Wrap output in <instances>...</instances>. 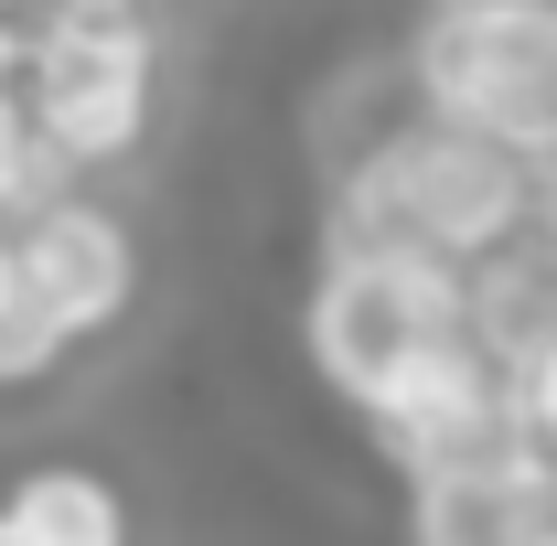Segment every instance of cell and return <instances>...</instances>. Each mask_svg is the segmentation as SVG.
<instances>
[{
    "label": "cell",
    "mask_w": 557,
    "mask_h": 546,
    "mask_svg": "<svg viewBox=\"0 0 557 546\" xmlns=\"http://www.w3.org/2000/svg\"><path fill=\"white\" fill-rule=\"evenodd\" d=\"M322 236L408 247L429 269L472 278L536 236V172L493 139L429 119V108H397L375 139H354L322 172Z\"/></svg>",
    "instance_id": "1"
},
{
    "label": "cell",
    "mask_w": 557,
    "mask_h": 546,
    "mask_svg": "<svg viewBox=\"0 0 557 546\" xmlns=\"http://www.w3.org/2000/svg\"><path fill=\"white\" fill-rule=\"evenodd\" d=\"M450 343H461V278L450 269H429L408 247L322 236L311 289H300V353L344 418H375L386 397H408Z\"/></svg>",
    "instance_id": "2"
},
{
    "label": "cell",
    "mask_w": 557,
    "mask_h": 546,
    "mask_svg": "<svg viewBox=\"0 0 557 546\" xmlns=\"http://www.w3.org/2000/svg\"><path fill=\"white\" fill-rule=\"evenodd\" d=\"M397 75L429 119L515 150L525 172L557 161V0H418Z\"/></svg>",
    "instance_id": "3"
},
{
    "label": "cell",
    "mask_w": 557,
    "mask_h": 546,
    "mask_svg": "<svg viewBox=\"0 0 557 546\" xmlns=\"http://www.w3.org/2000/svg\"><path fill=\"white\" fill-rule=\"evenodd\" d=\"M11 86H22L33 139L54 150V172L65 183H108L161 129V22L97 0V11H75L44 54H22Z\"/></svg>",
    "instance_id": "4"
},
{
    "label": "cell",
    "mask_w": 557,
    "mask_h": 546,
    "mask_svg": "<svg viewBox=\"0 0 557 546\" xmlns=\"http://www.w3.org/2000/svg\"><path fill=\"white\" fill-rule=\"evenodd\" d=\"M11 258H22V300H33L75 353L108 343L139 311V289H150V247H139L129 204L97 194V183H65L54 204H33L11 225Z\"/></svg>",
    "instance_id": "5"
},
{
    "label": "cell",
    "mask_w": 557,
    "mask_h": 546,
    "mask_svg": "<svg viewBox=\"0 0 557 546\" xmlns=\"http://www.w3.org/2000/svg\"><path fill=\"white\" fill-rule=\"evenodd\" d=\"M364 439H375V461L397 482H418V472H461V461H493V450H525V418H515V386L461 333L408 397H386L364 418Z\"/></svg>",
    "instance_id": "6"
},
{
    "label": "cell",
    "mask_w": 557,
    "mask_h": 546,
    "mask_svg": "<svg viewBox=\"0 0 557 546\" xmlns=\"http://www.w3.org/2000/svg\"><path fill=\"white\" fill-rule=\"evenodd\" d=\"M397 546H557V461L525 439L461 472L397 482Z\"/></svg>",
    "instance_id": "7"
},
{
    "label": "cell",
    "mask_w": 557,
    "mask_h": 546,
    "mask_svg": "<svg viewBox=\"0 0 557 546\" xmlns=\"http://www.w3.org/2000/svg\"><path fill=\"white\" fill-rule=\"evenodd\" d=\"M0 546H139L129 493L86 461H44L0 493Z\"/></svg>",
    "instance_id": "8"
},
{
    "label": "cell",
    "mask_w": 557,
    "mask_h": 546,
    "mask_svg": "<svg viewBox=\"0 0 557 546\" xmlns=\"http://www.w3.org/2000/svg\"><path fill=\"white\" fill-rule=\"evenodd\" d=\"M54 194H65V172H54V150L22 119V86L0 75V225H22L33 204H54Z\"/></svg>",
    "instance_id": "9"
},
{
    "label": "cell",
    "mask_w": 557,
    "mask_h": 546,
    "mask_svg": "<svg viewBox=\"0 0 557 546\" xmlns=\"http://www.w3.org/2000/svg\"><path fill=\"white\" fill-rule=\"evenodd\" d=\"M75 364V343L22 300V289H0V397H22V386H54Z\"/></svg>",
    "instance_id": "10"
},
{
    "label": "cell",
    "mask_w": 557,
    "mask_h": 546,
    "mask_svg": "<svg viewBox=\"0 0 557 546\" xmlns=\"http://www.w3.org/2000/svg\"><path fill=\"white\" fill-rule=\"evenodd\" d=\"M75 11H97V0H0V75L22 65V54H44Z\"/></svg>",
    "instance_id": "11"
},
{
    "label": "cell",
    "mask_w": 557,
    "mask_h": 546,
    "mask_svg": "<svg viewBox=\"0 0 557 546\" xmlns=\"http://www.w3.org/2000/svg\"><path fill=\"white\" fill-rule=\"evenodd\" d=\"M515 418H525V439L557 461V333L525 353V375H515Z\"/></svg>",
    "instance_id": "12"
},
{
    "label": "cell",
    "mask_w": 557,
    "mask_h": 546,
    "mask_svg": "<svg viewBox=\"0 0 557 546\" xmlns=\"http://www.w3.org/2000/svg\"><path fill=\"white\" fill-rule=\"evenodd\" d=\"M536 258H547V269H557V161H547V172H536Z\"/></svg>",
    "instance_id": "13"
}]
</instances>
